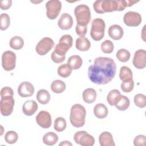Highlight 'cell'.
Returning <instances> with one entry per match:
<instances>
[{
	"label": "cell",
	"mask_w": 146,
	"mask_h": 146,
	"mask_svg": "<svg viewBox=\"0 0 146 146\" xmlns=\"http://www.w3.org/2000/svg\"><path fill=\"white\" fill-rule=\"evenodd\" d=\"M12 1L11 0H3L0 2V7L2 10H7L11 6Z\"/></svg>",
	"instance_id": "obj_42"
},
{
	"label": "cell",
	"mask_w": 146,
	"mask_h": 146,
	"mask_svg": "<svg viewBox=\"0 0 146 146\" xmlns=\"http://www.w3.org/2000/svg\"><path fill=\"white\" fill-rule=\"evenodd\" d=\"M73 39L69 34L63 35L59 39V43L55 46L54 51L52 52L51 58L56 63H62L66 58V54L72 47Z\"/></svg>",
	"instance_id": "obj_3"
},
{
	"label": "cell",
	"mask_w": 146,
	"mask_h": 146,
	"mask_svg": "<svg viewBox=\"0 0 146 146\" xmlns=\"http://www.w3.org/2000/svg\"><path fill=\"white\" fill-rule=\"evenodd\" d=\"M82 59L78 55L71 56L67 60V64L72 68V70L79 69L82 66Z\"/></svg>",
	"instance_id": "obj_23"
},
{
	"label": "cell",
	"mask_w": 146,
	"mask_h": 146,
	"mask_svg": "<svg viewBox=\"0 0 146 146\" xmlns=\"http://www.w3.org/2000/svg\"><path fill=\"white\" fill-rule=\"evenodd\" d=\"M59 145H72V144L68 141H63L59 144Z\"/></svg>",
	"instance_id": "obj_43"
},
{
	"label": "cell",
	"mask_w": 146,
	"mask_h": 146,
	"mask_svg": "<svg viewBox=\"0 0 146 146\" xmlns=\"http://www.w3.org/2000/svg\"><path fill=\"white\" fill-rule=\"evenodd\" d=\"M121 95L120 91L117 89H114L109 92L107 96V100L110 106H115L119 96Z\"/></svg>",
	"instance_id": "obj_29"
},
{
	"label": "cell",
	"mask_w": 146,
	"mask_h": 146,
	"mask_svg": "<svg viewBox=\"0 0 146 146\" xmlns=\"http://www.w3.org/2000/svg\"><path fill=\"white\" fill-rule=\"evenodd\" d=\"M99 144L102 146H115L113 137L109 132L105 131L102 132L99 137Z\"/></svg>",
	"instance_id": "obj_19"
},
{
	"label": "cell",
	"mask_w": 146,
	"mask_h": 146,
	"mask_svg": "<svg viewBox=\"0 0 146 146\" xmlns=\"http://www.w3.org/2000/svg\"><path fill=\"white\" fill-rule=\"evenodd\" d=\"M72 68L67 63L63 64L58 68V74L62 78H66L69 76L72 72Z\"/></svg>",
	"instance_id": "obj_31"
},
{
	"label": "cell",
	"mask_w": 146,
	"mask_h": 146,
	"mask_svg": "<svg viewBox=\"0 0 146 146\" xmlns=\"http://www.w3.org/2000/svg\"><path fill=\"white\" fill-rule=\"evenodd\" d=\"M124 23L130 27H136L140 25L142 18L139 13L135 11H128L123 17Z\"/></svg>",
	"instance_id": "obj_12"
},
{
	"label": "cell",
	"mask_w": 146,
	"mask_h": 146,
	"mask_svg": "<svg viewBox=\"0 0 146 146\" xmlns=\"http://www.w3.org/2000/svg\"><path fill=\"white\" fill-rule=\"evenodd\" d=\"M146 52L143 49L137 50L134 54L132 60L133 66L137 69H143L146 66Z\"/></svg>",
	"instance_id": "obj_13"
},
{
	"label": "cell",
	"mask_w": 146,
	"mask_h": 146,
	"mask_svg": "<svg viewBox=\"0 0 146 146\" xmlns=\"http://www.w3.org/2000/svg\"><path fill=\"white\" fill-rule=\"evenodd\" d=\"M0 22L1 30H6L9 27L10 24V19L9 15L6 13H2L0 15Z\"/></svg>",
	"instance_id": "obj_34"
},
{
	"label": "cell",
	"mask_w": 146,
	"mask_h": 146,
	"mask_svg": "<svg viewBox=\"0 0 146 146\" xmlns=\"http://www.w3.org/2000/svg\"><path fill=\"white\" fill-rule=\"evenodd\" d=\"M74 14L76 20V25L87 26L90 23L91 15L89 7L86 5H79L74 10Z\"/></svg>",
	"instance_id": "obj_5"
},
{
	"label": "cell",
	"mask_w": 146,
	"mask_h": 146,
	"mask_svg": "<svg viewBox=\"0 0 146 146\" xmlns=\"http://www.w3.org/2000/svg\"><path fill=\"white\" fill-rule=\"evenodd\" d=\"M36 121L42 128H48L52 123L51 115L47 111H41L36 116Z\"/></svg>",
	"instance_id": "obj_14"
},
{
	"label": "cell",
	"mask_w": 146,
	"mask_h": 146,
	"mask_svg": "<svg viewBox=\"0 0 146 146\" xmlns=\"http://www.w3.org/2000/svg\"><path fill=\"white\" fill-rule=\"evenodd\" d=\"M16 65V55L11 51H6L2 55V66L7 71L13 70Z\"/></svg>",
	"instance_id": "obj_8"
},
{
	"label": "cell",
	"mask_w": 146,
	"mask_h": 146,
	"mask_svg": "<svg viewBox=\"0 0 146 146\" xmlns=\"http://www.w3.org/2000/svg\"><path fill=\"white\" fill-rule=\"evenodd\" d=\"M38 104L33 100H29L25 102L22 106V111L26 116H31L37 111Z\"/></svg>",
	"instance_id": "obj_17"
},
{
	"label": "cell",
	"mask_w": 146,
	"mask_h": 146,
	"mask_svg": "<svg viewBox=\"0 0 146 146\" xmlns=\"http://www.w3.org/2000/svg\"><path fill=\"white\" fill-rule=\"evenodd\" d=\"M134 102L139 108H144L146 106V97L141 94H137L134 97Z\"/></svg>",
	"instance_id": "obj_36"
},
{
	"label": "cell",
	"mask_w": 146,
	"mask_h": 146,
	"mask_svg": "<svg viewBox=\"0 0 146 146\" xmlns=\"http://www.w3.org/2000/svg\"><path fill=\"white\" fill-rule=\"evenodd\" d=\"M138 2V1L135 0H98L94 2L93 7L96 13L103 14L104 13L113 12L115 11H123L125 7L132 6Z\"/></svg>",
	"instance_id": "obj_2"
},
{
	"label": "cell",
	"mask_w": 146,
	"mask_h": 146,
	"mask_svg": "<svg viewBox=\"0 0 146 146\" xmlns=\"http://www.w3.org/2000/svg\"><path fill=\"white\" fill-rule=\"evenodd\" d=\"M94 113L98 118L103 119L108 115V109L104 104L98 103L94 108Z\"/></svg>",
	"instance_id": "obj_22"
},
{
	"label": "cell",
	"mask_w": 146,
	"mask_h": 146,
	"mask_svg": "<svg viewBox=\"0 0 146 146\" xmlns=\"http://www.w3.org/2000/svg\"><path fill=\"white\" fill-rule=\"evenodd\" d=\"M75 143L82 146H92L95 143L94 137L85 131L76 132L74 136Z\"/></svg>",
	"instance_id": "obj_9"
},
{
	"label": "cell",
	"mask_w": 146,
	"mask_h": 146,
	"mask_svg": "<svg viewBox=\"0 0 146 146\" xmlns=\"http://www.w3.org/2000/svg\"><path fill=\"white\" fill-rule=\"evenodd\" d=\"M54 42L49 37L43 38L35 47L36 52L40 55H44L47 54L54 47Z\"/></svg>",
	"instance_id": "obj_10"
},
{
	"label": "cell",
	"mask_w": 146,
	"mask_h": 146,
	"mask_svg": "<svg viewBox=\"0 0 146 146\" xmlns=\"http://www.w3.org/2000/svg\"><path fill=\"white\" fill-rule=\"evenodd\" d=\"M134 87V82L133 80L123 82L121 84V89L124 92H130Z\"/></svg>",
	"instance_id": "obj_38"
},
{
	"label": "cell",
	"mask_w": 146,
	"mask_h": 146,
	"mask_svg": "<svg viewBox=\"0 0 146 146\" xmlns=\"http://www.w3.org/2000/svg\"><path fill=\"white\" fill-rule=\"evenodd\" d=\"M46 15L50 19H55L59 14L62 9V3L58 0H50L46 4Z\"/></svg>",
	"instance_id": "obj_7"
},
{
	"label": "cell",
	"mask_w": 146,
	"mask_h": 146,
	"mask_svg": "<svg viewBox=\"0 0 146 146\" xmlns=\"http://www.w3.org/2000/svg\"><path fill=\"white\" fill-rule=\"evenodd\" d=\"M116 56L119 61L121 62H126L129 60L131 54L127 50L124 48H121L117 51Z\"/></svg>",
	"instance_id": "obj_33"
},
{
	"label": "cell",
	"mask_w": 146,
	"mask_h": 146,
	"mask_svg": "<svg viewBox=\"0 0 146 146\" xmlns=\"http://www.w3.org/2000/svg\"><path fill=\"white\" fill-rule=\"evenodd\" d=\"M58 140V135L53 132H47L43 137V143L47 145H53L57 143Z\"/></svg>",
	"instance_id": "obj_27"
},
{
	"label": "cell",
	"mask_w": 146,
	"mask_h": 146,
	"mask_svg": "<svg viewBox=\"0 0 146 146\" xmlns=\"http://www.w3.org/2000/svg\"><path fill=\"white\" fill-rule=\"evenodd\" d=\"M18 93L21 97H30L34 93V87L31 83L29 82H23L18 86Z\"/></svg>",
	"instance_id": "obj_15"
},
{
	"label": "cell",
	"mask_w": 146,
	"mask_h": 146,
	"mask_svg": "<svg viewBox=\"0 0 146 146\" xmlns=\"http://www.w3.org/2000/svg\"><path fill=\"white\" fill-rule=\"evenodd\" d=\"M75 46L80 51H86L90 49L91 43L88 38L84 36H81L76 39Z\"/></svg>",
	"instance_id": "obj_20"
},
{
	"label": "cell",
	"mask_w": 146,
	"mask_h": 146,
	"mask_svg": "<svg viewBox=\"0 0 146 146\" xmlns=\"http://www.w3.org/2000/svg\"><path fill=\"white\" fill-rule=\"evenodd\" d=\"M66 87L65 83L60 80H54L51 84L52 91L56 94L63 92L65 90Z\"/></svg>",
	"instance_id": "obj_28"
},
{
	"label": "cell",
	"mask_w": 146,
	"mask_h": 146,
	"mask_svg": "<svg viewBox=\"0 0 146 146\" xmlns=\"http://www.w3.org/2000/svg\"><path fill=\"white\" fill-rule=\"evenodd\" d=\"M36 98L39 103L42 104H46L50 102L51 96L50 94L47 90L41 89L38 91Z\"/></svg>",
	"instance_id": "obj_26"
},
{
	"label": "cell",
	"mask_w": 146,
	"mask_h": 146,
	"mask_svg": "<svg viewBox=\"0 0 146 146\" xmlns=\"http://www.w3.org/2000/svg\"><path fill=\"white\" fill-rule=\"evenodd\" d=\"M102 51L105 54L111 53L114 49L113 43L110 40H106L101 44Z\"/></svg>",
	"instance_id": "obj_37"
},
{
	"label": "cell",
	"mask_w": 146,
	"mask_h": 146,
	"mask_svg": "<svg viewBox=\"0 0 146 146\" xmlns=\"http://www.w3.org/2000/svg\"><path fill=\"white\" fill-rule=\"evenodd\" d=\"M109 36L113 40L120 39L124 34L123 28L119 25H113L111 26L108 31Z\"/></svg>",
	"instance_id": "obj_18"
},
{
	"label": "cell",
	"mask_w": 146,
	"mask_h": 146,
	"mask_svg": "<svg viewBox=\"0 0 146 146\" xmlns=\"http://www.w3.org/2000/svg\"><path fill=\"white\" fill-rule=\"evenodd\" d=\"M14 92L11 88L9 87H5L2 88L1 91V98L3 97H10L13 96Z\"/></svg>",
	"instance_id": "obj_40"
},
{
	"label": "cell",
	"mask_w": 146,
	"mask_h": 146,
	"mask_svg": "<svg viewBox=\"0 0 146 146\" xmlns=\"http://www.w3.org/2000/svg\"><path fill=\"white\" fill-rule=\"evenodd\" d=\"M106 24L103 19L98 18L92 21L90 35L96 41L102 40L104 36Z\"/></svg>",
	"instance_id": "obj_6"
},
{
	"label": "cell",
	"mask_w": 146,
	"mask_h": 146,
	"mask_svg": "<svg viewBox=\"0 0 146 146\" xmlns=\"http://www.w3.org/2000/svg\"><path fill=\"white\" fill-rule=\"evenodd\" d=\"M14 103L15 101L13 96L1 98L0 102L1 114L5 116L10 115L13 111Z\"/></svg>",
	"instance_id": "obj_11"
},
{
	"label": "cell",
	"mask_w": 146,
	"mask_h": 146,
	"mask_svg": "<svg viewBox=\"0 0 146 146\" xmlns=\"http://www.w3.org/2000/svg\"><path fill=\"white\" fill-rule=\"evenodd\" d=\"M82 96L84 102L88 104L92 103L96 100V92L94 88H88L84 90L83 92Z\"/></svg>",
	"instance_id": "obj_21"
},
{
	"label": "cell",
	"mask_w": 146,
	"mask_h": 146,
	"mask_svg": "<svg viewBox=\"0 0 146 146\" xmlns=\"http://www.w3.org/2000/svg\"><path fill=\"white\" fill-rule=\"evenodd\" d=\"M9 44L14 50H20L24 45V40L21 36H15L11 38Z\"/></svg>",
	"instance_id": "obj_30"
},
{
	"label": "cell",
	"mask_w": 146,
	"mask_h": 146,
	"mask_svg": "<svg viewBox=\"0 0 146 146\" xmlns=\"http://www.w3.org/2000/svg\"><path fill=\"white\" fill-rule=\"evenodd\" d=\"M86 111L80 104L73 105L70 110V120L71 124L76 128L83 127L85 124Z\"/></svg>",
	"instance_id": "obj_4"
},
{
	"label": "cell",
	"mask_w": 146,
	"mask_h": 146,
	"mask_svg": "<svg viewBox=\"0 0 146 146\" xmlns=\"http://www.w3.org/2000/svg\"><path fill=\"white\" fill-rule=\"evenodd\" d=\"M129 104V99L127 96L121 95L117 99L115 106L120 111H125L128 109Z\"/></svg>",
	"instance_id": "obj_24"
},
{
	"label": "cell",
	"mask_w": 146,
	"mask_h": 146,
	"mask_svg": "<svg viewBox=\"0 0 146 146\" xmlns=\"http://www.w3.org/2000/svg\"><path fill=\"white\" fill-rule=\"evenodd\" d=\"M133 144L135 146H145L146 145L145 136L143 135H139L136 136L133 140Z\"/></svg>",
	"instance_id": "obj_39"
},
{
	"label": "cell",
	"mask_w": 146,
	"mask_h": 146,
	"mask_svg": "<svg viewBox=\"0 0 146 146\" xmlns=\"http://www.w3.org/2000/svg\"><path fill=\"white\" fill-rule=\"evenodd\" d=\"M116 71L115 61L108 57H98L88 69V76L91 82L104 85L110 82Z\"/></svg>",
	"instance_id": "obj_1"
},
{
	"label": "cell",
	"mask_w": 146,
	"mask_h": 146,
	"mask_svg": "<svg viewBox=\"0 0 146 146\" xmlns=\"http://www.w3.org/2000/svg\"><path fill=\"white\" fill-rule=\"evenodd\" d=\"M75 31L77 35H80V36H84L87 31V27L76 25L75 27Z\"/></svg>",
	"instance_id": "obj_41"
},
{
	"label": "cell",
	"mask_w": 146,
	"mask_h": 146,
	"mask_svg": "<svg viewBox=\"0 0 146 146\" xmlns=\"http://www.w3.org/2000/svg\"><path fill=\"white\" fill-rule=\"evenodd\" d=\"M18 138V134L14 131H7L5 135V140L8 144H14L17 142Z\"/></svg>",
	"instance_id": "obj_35"
},
{
	"label": "cell",
	"mask_w": 146,
	"mask_h": 146,
	"mask_svg": "<svg viewBox=\"0 0 146 146\" xmlns=\"http://www.w3.org/2000/svg\"><path fill=\"white\" fill-rule=\"evenodd\" d=\"M74 23L73 18L68 13H63L59 17L58 21V25L60 29L64 30L70 29Z\"/></svg>",
	"instance_id": "obj_16"
},
{
	"label": "cell",
	"mask_w": 146,
	"mask_h": 146,
	"mask_svg": "<svg viewBox=\"0 0 146 146\" xmlns=\"http://www.w3.org/2000/svg\"><path fill=\"white\" fill-rule=\"evenodd\" d=\"M67 126V123L63 117H58L54 121V128L58 132L64 131Z\"/></svg>",
	"instance_id": "obj_32"
},
{
	"label": "cell",
	"mask_w": 146,
	"mask_h": 146,
	"mask_svg": "<svg viewBox=\"0 0 146 146\" xmlns=\"http://www.w3.org/2000/svg\"><path fill=\"white\" fill-rule=\"evenodd\" d=\"M119 78L122 82L133 80V74L131 70L127 66H122L120 70Z\"/></svg>",
	"instance_id": "obj_25"
}]
</instances>
